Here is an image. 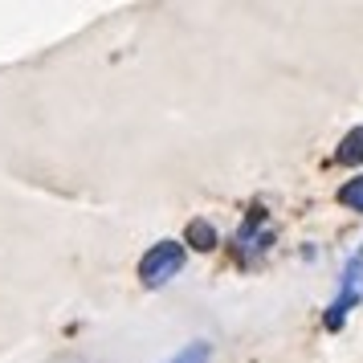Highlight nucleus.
<instances>
[{"mask_svg":"<svg viewBox=\"0 0 363 363\" xmlns=\"http://www.w3.org/2000/svg\"><path fill=\"white\" fill-rule=\"evenodd\" d=\"M204 359H208V347L196 343V347H188V351H184V355H180L176 363H204Z\"/></svg>","mask_w":363,"mask_h":363,"instance_id":"obj_5","label":"nucleus"},{"mask_svg":"<svg viewBox=\"0 0 363 363\" xmlns=\"http://www.w3.org/2000/svg\"><path fill=\"white\" fill-rule=\"evenodd\" d=\"M180 265H184V245H176V241H160V245L139 262V278H143V286H164L167 278L180 274Z\"/></svg>","mask_w":363,"mask_h":363,"instance_id":"obj_1","label":"nucleus"},{"mask_svg":"<svg viewBox=\"0 0 363 363\" xmlns=\"http://www.w3.org/2000/svg\"><path fill=\"white\" fill-rule=\"evenodd\" d=\"M184 241H188L192 249H200V253H208V249L216 245V229L208 225V220H192L188 233H184Z\"/></svg>","mask_w":363,"mask_h":363,"instance_id":"obj_2","label":"nucleus"},{"mask_svg":"<svg viewBox=\"0 0 363 363\" xmlns=\"http://www.w3.org/2000/svg\"><path fill=\"white\" fill-rule=\"evenodd\" d=\"M339 204H347V208H359V213H363V176H355L351 184H343V188H339Z\"/></svg>","mask_w":363,"mask_h":363,"instance_id":"obj_4","label":"nucleus"},{"mask_svg":"<svg viewBox=\"0 0 363 363\" xmlns=\"http://www.w3.org/2000/svg\"><path fill=\"white\" fill-rule=\"evenodd\" d=\"M339 164H363V127L343 135V143H339Z\"/></svg>","mask_w":363,"mask_h":363,"instance_id":"obj_3","label":"nucleus"}]
</instances>
